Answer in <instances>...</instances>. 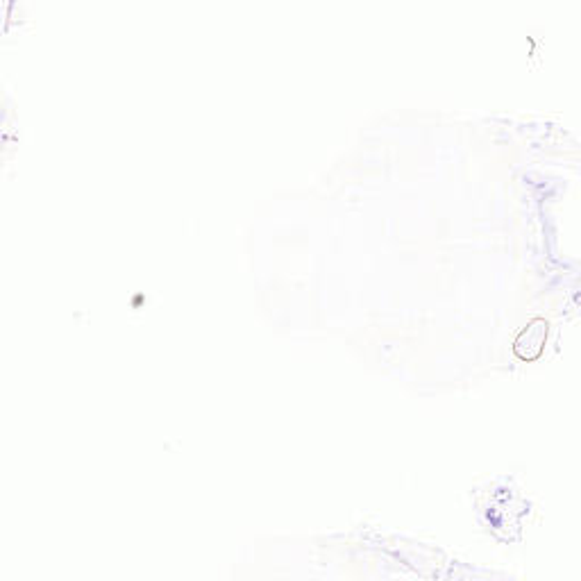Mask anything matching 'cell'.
<instances>
[{
    "label": "cell",
    "instance_id": "obj_1",
    "mask_svg": "<svg viewBox=\"0 0 581 581\" xmlns=\"http://www.w3.org/2000/svg\"><path fill=\"white\" fill-rule=\"evenodd\" d=\"M547 341V323L545 318H534L523 332L518 334L514 343V352L523 361H534L543 355V348Z\"/></svg>",
    "mask_w": 581,
    "mask_h": 581
}]
</instances>
